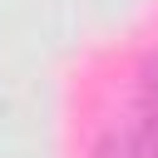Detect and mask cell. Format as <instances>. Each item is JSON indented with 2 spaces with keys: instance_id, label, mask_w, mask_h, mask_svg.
<instances>
[{
  "instance_id": "1",
  "label": "cell",
  "mask_w": 158,
  "mask_h": 158,
  "mask_svg": "<svg viewBox=\"0 0 158 158\" xmlns=\"http://www.w3.org/2000/svg\"><path fill=\"white\" fill-rule=\"evenodd\" d=\"M99 158H158V118H153V114L133 118L128 128H118V133L99 148Z\"/></svg>"
}]
</instances>
